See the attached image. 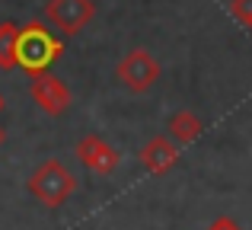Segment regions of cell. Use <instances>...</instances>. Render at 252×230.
<instances>
[{
	"instance_id": "cell-5",
	"label": "cell",
	"mask_w": 252,
	"mask_h": 230,
	"mask_svg": "<svg viewBox=\"0 0 252 230\" xmlns=\"http://www.w3.org/2000/svg\"><path fill=\"white\" fill-rule=\"evenodd\" d=\"M29 93L35 99V106L42 109L45 115H64L70 109V87L61 80V77L48 74H32V83H29Z\"/></svg>"
},
{
	"instance_id": "cell-12",
	"label": "cell",
	"mask_w": 252,
	"mask_h": 230,
	"mask_svg": "<svg viewBox=\"0 0 252 230\" xmlns=\"http://www.w3.org/2000/svg\"><path fill=\"white\" fill-rule=\"evenodd\" d=\"M3 141H6V131H3V128H0V147H3Z\"/></svg>"
},
{
	"instance_id": "cell-13",
	"label": "cell",
	"mask_w": 252,
	"mask_h": 230,
	"mask_svg": "<svg viewBox=\"0 0 252 230\" xmlns=\"http://www.w3.org/2000/svg\"><path fill=\"white\" fill-rule=\"evenodd\" d=\"M3 106H6V102H3V93H0V112H3Z\"/></svg>"
},
{
	"instance_id": "cell-10",
	"label": "cell",
	"mask_w": 252,
	"mask_h": 230,
	"mask_svg": "<svg viewBox=\"0 0 252 230\" xmlns=\"http://www.w3.org/2000/svg\"><path fill=\"white\" fill-rule=\"evenodd\" d=\"M230 13H233L243 26L252 29V0H230Z\"/></svg>"
},
{
	"instance_id": "cell-8",
	"label": "cell",
	"mask_w": 252,
	"mask_h": 230,
	"mask_svg": "<svg viewBox=\"0 0 252 230\" xmlns=\"http://www.w3.org/2000/svg\"><path fill=\"white\" fill-rule=\"evenodd\" d=\"M201 131H204V122L191 112V109H179V112L169 118V125H166V134L179 144V147L198 141V134H201Z\"/></svg>"
},
{
	"instance_id": "cell-2",
	"label": "cell",
	"mask_w": 252,
	"mask_h": 230,
	"mask_svg": "<svg viewBox=\"0 0 252 230\" xmlns=\"http://www.w3.org/2000/svg\"><path fill=\"white\" fill-rule=\"evenodd\" d=\"M64 45L42 23H29L19 29V67L29 74H42L61 58Z\"/></svg>"
},
{
	"instance_id": "cell-4",
	"label": "cell",
	"mask_w": 252,
	"mask_h": 230,
	"mask_svg": "<svg viewBox=\"0 0 252 230\" xmlns=\"http://www.w3.org/2000/svg\"><path fill=\"white\" fill-rule=\"evenodd\" d=\"M96 16L93 0H48L45 3V23L55 26L61 35H77Z\"/></svg>"
},
{
	"instance_id": "cell-6",
	"label": "cell",
	"mask_w": 252,
	"mask_h": 230,
	"mask_svg": "<svg viewBox=\"0 0 252 230\" xmlns=\"http://www.w3.org/2000/svg\"><path fill=\"white\" fill-rule=\"evenodd\" d=\"M77 157H80V163L96 176H112L118 169V163H122V154L99 134H83L80 141H77Z\"/></svg>"
},
{
	"instance_id": "cell-7",
	"label": "cell",
	"mask_w": 252,
	"mask_h": 230,
	"mask_svg": "<svg viewBox=\"0 0 252 230\" xmlns=\"http://www.w3.org/2000/svg\"><path fill=\"white\" fill-rule=\"evenodd\" d=\"M137 157H141V163H144V169H147V173L166 176L169 169L179 163V144L172 141L169 134H157V137H150V141L144 144Z\"/></svg>"
},
{
	"instance_id": "cell-11",
	"label": "cell",
	"mask_w": 252,
	"mask_h": 230,
	"mask_svg": "<svg viewBox=\"0 0 252 230\" xmlns=\"http://www.w3.org/2000/svg\"><path fill=\"white\" fill-rule=\"evenodd\" d=\"M204 230H243L240 224H236V221L233 218H227V214H217V218L214 221H211V224L208 227H204Z\"/></svg>"
},
{
	"instance_id": "cell-1",
	"label": "cell",
	"mask_w": 252,
	"mask_h": 230,
	"mask_svg": "<svg viewBox=\"0 0 252 230\" xmlns=\"http://www.w3.org/2000/svg\"><path fill=\"white\" fill-rule=\"evenodd\" d=\"M26 189H29V192L35 195L45 208H61L64 201L74 195L77 179H74V173H70L61 160H55V157H51V160H45L42 166L29 176Z\"/></svg>"
},
{
	"instance_id": "cell-3",
	"label": "cell",
	"mask_w": 252,
	"mask_h": 230,
	"mask_svg": "<svg viewBox=\"0 0 252 230\" xmlns=\"http://www.w3.org/2000/svg\"><path fill=\"white\" fill-rule=\"evenodd\" d=\"M160 74H163L160 61H157L147 48L125 51V55L118 58V64H115L118 83H122L125 90H131V93H147V90H154L157 80H160Z\"/></svg>"
},
{
	"instance_id": "cell-9",
	"label": "cell",
	"mask_w": 252,
	"mask_h": 230,
	"mask_svg": "<svg viewBox=\"0 0 252 230\" xmlns=\"http://www.w3.org/2000/svg\"><path fill=\"white\" fill-rule=\"evenodd\" d=\"M19 67V26L3 19L0 23V70Z\"/></svg>"
}]
</instances>
